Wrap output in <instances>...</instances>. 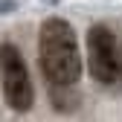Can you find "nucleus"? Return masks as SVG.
Segmentation results:
<instances>
[{"instance_id":"f257e3e1","label":"nucleus","mask_w":122,"mask_h":122,"mask_svg":"<svg viewBox=\"0 0 122 122\" xmlns=\"http://www.w3.org/2000/svg\"><path fill=\"white\" fill-rule=\"evenodd\" d=\"M38 55H41V70L52 84L64 87L81 79L79 38L64 18H47L41 23Z\"/></svg>"},{"instance_id":"f03ea898","label":"nucleus","mask_w":122,"mask_h":122,"mask_svg":"<svg viewBox=\"0 0 122 122\" xmlns=\"http://www.w3.org/2000/svg\"><path fill=\"white\" fill-rule=\"evenodd\" d=\"M0 76H3V93H6V105L12 111H29L35 102V90H32V79H29L26 61L20 55L18 47L3 44L0 47Z\"/></svg>"},{"instance_id":"7ed1b4c3","label":"nucleus","mask_w":122,"mask_h":122,"mask_svg":"<svg viewBox=\"0 0 122 122\" xmlns=\"http://www.w3.org/2000/svg\"><path fill=\"white\" fill-rule=\"evenodd\" d=\"M87 67L102 84H116L122 79V58L116 35L108 26H93L87 32Z\"/></svg>"}]
</instances>
